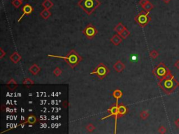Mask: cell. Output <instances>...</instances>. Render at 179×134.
I'll return each mask as SVG.
<instances>
[{
  "instance_id": "obj_4",
  "label": "cell",
  "mask_w": 179,
  "mask_h": 134,
  "mask_svg": "<svg viewBox=\"0 0 179 134\" xmlns=\"http://www.w3.org/2000/svg\"><path fill=\"white\" fill-rule=\"evenodd\" d=\"M171 71L169 70V69L163 63H160V64L157 65L153 70V73L155 75V76L157 77L158 79L160 80L163 79Z\"/></svg>"
},
{
  "instance_id": "obj_24",
  "label": "cell",
  "mask_w": 179,
  "mask_h": 134,
  "mask_svg": "<svg viewBox=\"0 0 179 134\" xmlns=\"http://www.w3.org/2000/svg\"><path fill=\"white\" fill-rule=\"evenodd\" d=\"M140 117L142 120H146L148 117H149V113L145 111V110H143L141 113H140Z\"/></svg>"
},
{
  "instance_id": "obj_25",
  "label": "cell",
  "mask_w": 179,
  "mask_h": 134,
  "mask_svg": "<svg viewBox=\"0 0 179 134\" xmlns=\"http://www.w3.org/2000/svg\"><path fill=\"white\" fill-rule=\"evenodd\" d=\"M23 85H34V82L32 81L30 78H25V79L24 80V81H23Z\"/></svg>"
},
{
  "instance_id": "obj_33",
  "label": "cell",
  "mask_w": 179,
  "mask_h": 134,
  "mask_svg": "<svg viewBox=\"0 0 179 134\" xmlns=\"http://www.w3.org/2000/svg\"><path fill=\"white\" fill-rule=\"evenodd\" d=\"M175 124L176 125L177 127H179V119L178 120H177L176 121H175Z\"/></svg>"
},
{
  "instance_id": "obj_7",
  "label": "cell",
  "mask_w": 179,
  "mask_h": 134,
  "mask_svg": "<svg viewBox=\"0 0 179 134\" xmlns=\"http://www.w3.org/2000/svg\"><path fill=\"white\" fill-rule=\"evenodd\" d=\"M83 34L88 38H92L97 34V30L92 24H89L84 29Z\"/></svg>"
},
{
  "instance_id": "obj_23",
  "label": "cell",
  "mask_w": 179,
  "mask_h": 134,
  "mask_svg": "<svg viewBox=\"0 0 179 134\" xmlns=\"http://www.w3.org/2000/svg\"><path fill=\"white\" fill-rule=\"evenodd\" d=\"M22 4V0H13L12 2V4L15 8H19Z\"/></svg>"
},
{
  "instance_id": "obj_1",
  "label": "cell",
  "mask_w": 179,
  "mask_h": 134,
  "mask_svg": "<svg viewBox=\"0 0 179 134\" xmlns=\"http://www.w3.org/2000/svg\"><path fill=\"white\" fill-rule=\"evenodd\" d=\"M159 86L167 94H170L179 86V83L170 72L165 78L160 80Z\"/></svg>"
},
{
  "instance_id": "obj_9",
  "label": "cell",
  "mask_w": 179,
  "mask_h": 134,
  "mask_svg": "<svg viewBox=\"0 0 179 134\" xmlns=\"http://www.w3.org/2000/svg\"><path fill=\"white\" fill-rule=\"evenodd\" d=\"M113 68L114 69L116 70V71H117L118 73H121L125 69V64L121 61L118 60V61H117L115 63V64L113 65Z\"/></svg>"
},
{
  "instance_id": "obj_32",
  "label": "cell",
  "mask_w": 179,
  "mask_h": 134,
  "mask_svg": "<svg viewBox=\"0 0 179 134\" xmlns=\"http://www.w3.org/2000/svg\"><path fill=\"white\" fill-rule=\"evenodd\" d=\"M174 66L176 68V69H179V60H177L176 62H175L174 64Z\"/></svg>"
},
{
  "instance_id": "obj_17",
  "label": "cell",
  "mask_w": 179,
  "mask_h": 134,
  "mask_svg": "<svg viewBox=\"0 0 179 134\" xmlns=\"http://www.w3.org/2000/svg\"><path fill=\"white\" fill-rule=\"evenodd\" d=\"M40 15H41L44 19H48V18H50L51 15V13L50 12V11L48 9H44L40 13Z\"/></svg>"
},
{
  "instance_id": "obj_11",
  "label": "cell",
  "mask_w": 179,
  "mask_h": 134,
  "mask_svg": "<svg viewBox=\"0 0 179 134\" xmlns=\"http://www.w3.org/2000/svg\"><path fill=\"white\" fill-rule=\"evenodd\" d=\"M10 60H11L13 63L16 64V63L19 62L20 60H21V56L17 52H14L12 55L10 56Z\"/></svg>"
},
{
  "instance_id": "obj_21",
  "label": "cell",
  "mask_w": 179,
  "mask_h": 134,
  "mask_svg": "<svg viewBox=\"0 0 179 134\" xmlns=\"http://www.w3.org/2000/svg\"><path fill=\"white\" fill-rule=\"evenodd\" d=\"M129 34H130V32L127 30V28H125V29H124L123 31H122L120 34V36L122 37V38H124V39H125L127 36H129Z\"/></svg>"
},
{
  "instance_id": "obj_19",
  "label": "cell",
  "mask_w": 179,
  "mask_h": 134,
  "mask_svg": "<svg viewBox=\"0 0 179 134\" xmlns=\"http://www.w3.org/2000/svg\"><path fill=\"white\" fill-rule=\"evenodd\" d=\"M123 96V92L120 90V89H116L115 91L113 92V96L116 98L117 100H118V99L122 97Z\"/></svg>"
},
{
  "instance_id": "obj_3",
  "label": "cell",
  "mask_w": 179,
  "mask_h": 134,
  "mask_svg": "<svg viewBox=\"0 0 179 134\" xmlns=\"http://www.w3.org/2000/svg\"><path fill=\"white\" fill-rule=\"evenodd\" d=\"M78 4L87 14L90 15L99 6L100 3L98 0H80Z\"/></svg>"
},
{
  "instance_id": "obj_14",
  "label": "cell",
  "mask_w": 179,
  "mask_h": 134,
  "mask_svg": "<svg viewBox=\"0 0 179 134\" xmlns=\"http://www.w3.org/2000/svg\"><path fill=\"white\" fill-rule=\"evenodd\" d=\"M127 109L126 108L125 105H120L118 107V117L120 116H123L127 113Z\"/></svg>"
},
{
  "instance_id": "obj_5",
  "label": "cell",
  "mask_w": 179,
  "mask_h": 134,
  "mask_svg": "<svg viewBox=\"0 0 179 134\" xmlns=\"http://www.w3.org/2000/svg\"><path fill=\"white\" fill-rule=\"evenodd\" d=\"M150 11H141L139 14L136 17L135 20L141 27H145L150 21V18L148 16Z\"/></svg>"
},
{
  "instance_id": "obj_30",
  "label": "cell",
  "mask_w": 179,
  "mask_h": 134,
  "mask_svg": "<svg viewBox=\"0 0 179 134\" xmlns=\"http://www.w3.org/2000/svg\"><path fill=\"white\" fill-rule=\"evenodd\" d=\"M148 2V0H140V2H139V4H140L141 6L143 9V7L145 6V4H146Z\"/></svg>"
},
{
  "instance_id": "obj_12",
  "label": "cell",
  "mask_w": 179,
  "mask_h": 134,
  "mask_svg": "<svg viewBox=\"0 0 179 134\" xmlns=\"http://www.w3.org/2000/svg\"><path fill=\"white\" fill-rule=\"evenodd\" d=\"M29 71H30L32 75H37L39 73V71H41V68L36 64H34L32 65L30 68H29Z\"/></svg>"
},
{
  "instance_id": "obj_34",
  "label": "cell",
  "mask_w": 179,
  "mask_h": 134,
  "mask_svg": "<svg viewBox=\"0 0 179 134\" xmlns=\"http://www.w3.org/2000/svg\"><path fill=\"white\" fill-rule=\"evenodd\" d=\"M170 1H171V0H163V2H164L165 4H167L170 2Z\"/></svg>"
},
{
  "instance_id": "obj_15",
  "label": "cell",
  "mask_w": 179,
  "mask_h": 134,
  "mask_svg": "<svg viewBox=\"0 0 179 134\" xmlns=\"http://www.w3.org/2000/svg\"><path fill=\"white\" fill-rule=\"evenodd\" d=\"M6 86L11 90H13L18 87V83L15 81L14 79H11L9 81L6 83Z\"/></svg>"
},
{
  "instance_id": "obj_20",
  "label": "cell",
  "mask_w": 179,
  "mask_h": 134,
  "mask_svg": "<svg viewBox=\"0 0 179 134\" xmlns=\"http://www.w3.org/2000/svg\"><path fill=\"white\" fill-rule=\"evenodd\" d=\"M36 122V118L35 116H34V115H29V117H28V118H27V120L26 122H25L24 123H22L23 124H26V123H29V124H35Z\"/></svg>"
},
{
  "instance_id": "obj_2",
  "label": "cell",
  "mask_w": 179,
  "mask_h": 134,
  "mask_svg": "<svg viewBox=\"0 0 179 134\" xmlns=\"http://www.w3.org/2000/svg\"><path fill=\"white\" fill-rule=\"evenodd\" d=\"M48 57H51L60 58L65 60V62L69 65L71 68H74L76 65L80 62L82 60V58L80 55H78L76 52L74 50H72L70 53L68 54V55L63 57V56H58V55H48Z\"/></svg>"
},
{
  "instance_id": "obj_22",
  "label": "cell",
  "mask_w": 179,
  "mask_h": 134,
  "mask_svg": "<svg viewBox=\"0 0 179 134\" xmlns=\"http://www.w3.org/2000/svg\"><path fill=\"white\" fill-rule=\"evenodd\" d=\"M153 9V5L148 1V2L145 4V6L143 7V9L145 10V11H150L151 10Z\"/></svg>"
},
{
  "instance_id": "obj_28",
  "label": "cell",
  "mask_w": 179,
  "mask_h": 134,
  "mask_svg": "<svg viewBox=\"0 0 179 134\" xmlns=\"http://www.w3.org/2000/svg\"><path fill=\"white\" fill-rule=\"evenodd\" d=\"M86 129H87V131L89 132V133H91V132H92L94 129H95V127H94L92 124H89L88 125H87V127H86Z\"/></svg>"
},
{
  "instance_id": "obj_18",
  "label": "cell",
  "mask_w": 179,
  "mask_h": 134,
  "mask_svg": "<svg viewBox=\"0 0 179 134\" xmlns=\"http://www.w3.org/2000/svg\"><path fill=\"white\" fill-rule=\"evenodd\" d=\"M125 28L126 27H125V25L122 24L121 22H120V23H118V24H117L116 27H115V31H116L117 33L120 34L122 31H123L124 29H125Z\"/></svg>"
},
{
  "instance_id": "obj_29",
  "label": "cell",
  "mask_w": 179,
  "mask_h": 134,
  "mask_svg": "<svg viewBox=\"0 0 179 134\" xmlns=\"http://www.w3.org/2000/svg\"><path fill=\"white\" fill-rule=\"evenodd\" d=\"M167 128L164 127V126H161L158 129V131L160 133H167Z\"/></svg>"
},
{
  "instance_id": "obj_8",
  "label": "cell",
  "mask_w": 179,
  "mask_h": 134,
  "mask_svg": "<svg viewBox=\"0 0 179 134\" xmlns=\"http://www.w3.org/2000/svg\"><path fill=\"white\" fill-rule=\"evenodd\" d=\"M32 11H33V8L31 7V5H29V4L25 5L24 6H23V8H22V12H23V13H22V15L20 16V18L19 20H18V21H20V20L22 19L25 15L31 14Z\"/></svg>"
},
{
  "instance_id": "obj_31",
  "label": "cell",
  "mask_w": 179,
  "mask_h": 134,
  "mask_svg": "<svg viewBox=\"0 0 179 134\" xmlns=\"http://www.w3.org/2000/svg\"><path fill=\"white\" fill-rule=\"evenodd\" d=\"M0 53H1V54H0V58L2 59L4 57V55H6V53L4 51L2 48H0Z\"/></svg>"
},
{
  "instance_id": "obj_26",
  "label": "cell",
  "mask_w": 179,
  "mask_h": 134,
  "mask_svg": "<svg viewBox=\"0 0 179 134\" xmlns=\"http://www.w3.org/2000/svg\"><path fill=\"white\" fill-rule=\"evenodd\" d=\"M158 55H159V53H157V51H156L155 50H152L150 53V57L152 59H156L158 57Z\"/></svg>"
},
{
  "instance_id": "obj_13",
  "label": "cell",
  "mask_w": 179,
  "mask_h": 134,
  "mask_svg": "<svg viewBox=\"0 0 179 134\" xmlns=\"http://www.w3.org/2000/svg\"><path fill=\"white\" fill-rule=\"evenodd\" d=\"M111 42L115 46H118L119 44L122 42V37L118 35H114L111 39Z\"/></svg>"
},
{
  "instance_id": "obj_16",
  "label": "cell",
  "mask_w": 179,
  "mask_h": 134,
  "mask_svg": "<svg viewBox=\"0 0 179 134\" xmlns=\"http://www.w3.org/2000/svg\"><path fill=\"white\" fill-rule=\"evenodd\" d=\"M42 6L45 9H50L53 6V3L51 0H44V2L42 3Z\"/></svg>"
},
{
  "instance_id": "obj_6",
  "label": "cell",
  "mask_w": 179,
  "mask_h": 134,
  "mask_svg": "<svg viewBox=\"0 0 179 134\" xmlns=\"http://www.w3.org/2000/svg\"><path fill=\"white\" fill-rule=\"evenodd\" d=\"M109 73V69L104 64H99L98 66L90 73L91 75H97L99 79H103Z\"/></svg>"
},
{
  "instance_id": "obj_27",
  "label": "cell",
  "mask_w": 179,
  "mask_h": 134,
  "mask_svg": "<svg viewBox=\"0 0 179 134\" xmlns=\"http://www.w3.org/2000/svg\"><path fill=\"white\" fill-rule=\"evenodd\" d=\"M62 71L59 67H56L53 71V73L55 76H60L62 74Z\"/></svg>"
},
{
  "instance_id": "obj_10",
  "label": "cell",
  "mask_w": 179,
  "mask_h": 134,
  "mask_svg": "<svg viewBox=\"0 0 179 134\" xmlns=\"http://www.w3.org/2000/svg\"><path fill=\"white\" fill-rule=\"evenodd\" d=\"M118 105H116V106H113V107H111V108H110V109H109L108 110V112L109 113H111L110 114H109V115H107V117H104L102 120H104V119H106V118H108L109 117H111V116H112V115H114V116H116V117H118Z\"/></svg>"
}]
</instances>
